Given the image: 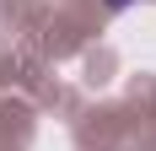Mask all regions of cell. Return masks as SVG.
Segmentation results:
<instances>
[{"instance_id": "cell-1", "label": "cell", "mask_w": 156, "mask_h": 151, "mask_svg": "<svg viewBox=\"0 0 156 151\" xmlns=\"http://www.w3.org/2000/svg\"><path fill=\"white\" fill-rule=\"evenodd\" d=\"M108 6H135V0H108Z\"/></svg>"}]
</instances>
